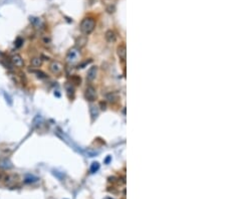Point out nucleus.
<instances>
[{
  "instance_id": "f257e3e1",
  "label": "nucleus",
  "mask_w": 226,
  "mask_h": 199,
  "mask_svg": "<svg viewBox=\"0 0 226 199\" xmlns=\"http://www.w3.org/2000/svg\"><path fill=\"white\" fill-rule=\"evenodd\" d=\"M96 27V21L94 18L92 17H87V18L82 19V21L80 22V31L85 34H91L92 32L94 31Z\"/></svg>"
},
{
  "instance_id": "f03ea898",
  "label": "nucleus",
  "mask_w": 226,
  "mask_h": 199,
  "mask_svg": "<svg viewBox=\"0 0 226 199\" xmlns=\"http://www.w3.org/2000/svg\"><path fill=\"white\" fill-rule=\"evenodd\" d=\"M49 71L51 73H53V75L55 76H58L60 75L61 73H62V69H63V67L62 64L58 62V60H52L51 62L49 63Z\"/></svg>"
},
{
  "instance_id": "7ed1b4c3",
  "label": "nucleus",
  "mask_w": 226,
  "mask_h": 199,
  "mask_svg": "<svg viewBox=\"0 0 226 199\" xmlns=\"http://www.w3.org/2000/svg\"><path fill=\"white\" fill-rule=\"evenodd\" d=\"M85 99H87V101H89V102H93V101H95L96 98V92L95 87H92V86L87 87V89H85Z\"/></svg>"
},
{
  "instance_id": "20e7f679",
  "label": "nucleus",
  "mask_w": 226,
  "mask_h": 199,
  "mask_svg": "<svg viewBox=\"0 0 226 199\" xmlns=\"http://www.w3.org/2000/svg\"><path fill=\"white\" fill-rule=\"evenodd\" d=\"M10 60H11L12 64L14 65V67H22L24 65V60L22 58V56L20 55V54H13V55L11 56V58H10Z\"/></svg>"
},
{
  "instance_id": "39448f33",
  "label": "nucleus",
  "mask_w": 226,
  "mask_h": 199,
  "mask_svg": "<svg viewBox=\"0 0 226 199\" xmlns=\"http://www.w3.org/2000/svg\"><path fill=\"white\" fill-rule=\"evenodd\" d=\"M30 19V22H31V24L33 25V27L37 28V29H41V28L44 26V23H43L42 19L39 18V17H29Z\"/></svg>"
},
{
  "instance_id": "423d86ee",
  "label": "nucleus",
  "mask_w": 226,
  "mask_h": 199,
  "mask_svg": "<svg viewBox=\"0 0 226 199\" xmlns=\"http://www.w3.org/2000/svg\"><path fill=\"white\" fill-rule=\"evenodd\" d=\"M78 51L76 49H69V51L67 52V62H72L78 58Z\"/></svg>"
},
{
  "instance_id": "0eeeda50",
  "label": "nucleus",
  "mask_w": 226,
  "mask_h": 199,
  "mask_svg": "<svg viewBox=\"0 0 226 199\" xmlns=\"http://www.w3.org/2000/svg\"><path fill=\"white\" fill-rule=\"evenodd\" d=\"M96 73H98V67H92L91 69L87 71V80H89V82H93V80L96 78Z\"/></svg>"
},
{
  "instance_id": "6e6552de",
  "label": "nucleus",
  "mask_w": 226,
  "mask_h": 199,
  "mask_svg": "<svg viewBox=\"0 0 226 199\" xmlns=\"http://www.w3.org/2000/svg\"><path fill=\"white\" fill-rule=\"evenodd\" d=\"M117 53L119 55L120 60H125L127 58V49H126V45L125 44H120L118 46V49H117Z\"/></svg>"
},
{
  "instance_id": "1a4fd4ad",
  "label": "nucleus",
  "mask_w": 226,
  "mask_h": 199,
  "mask_svg": "<svg viewBox=\"0 0 226 199\" xmlns=\"http://www.w3.org/2000/svg\"><path fill=\"white\" fill-rule=\"evenodd\" d=\"M120 99V96L118 93H116V92H111V93H109L107 95V102H110L111 104H114V103L118 102Z\"/></svg>"
},
{
  "instance_id": "9d476101",
  "label": "nucleus",
  "mask_w": 226,
  "mask_h": 199,
  "mask_svg": "<svg viewBox=\"0 0 226 199\" xmlns=\"http://www.w3.org/2000/svg\"><path fill=\"white\" fill-rule=\"evenodd\" d=\"M105 37H106V40L110 43H113L117 40V35L113 30H107L105 34Z\"/></svg>"
},
{
  "instance_id": "9b49d317",
  "label": "nucleus",
  "mask_w": 226,
  "mask_h": 199,
  "mask_svg": "<svg viewBox=\"0 0 226 199\" xmlns=\"http://www.w3.org/2000/svg\"><path fill=\"white\" fill-rule=\"evenodd\" d=\"M87 36H80L76 41V45L78 49H82L87 45Z\"/></svg>"
},
{
  "instance_id": "f8f14e48",
  "label": "nucleus",
  "mask_w": 226,
  "mask_h": 199,
  "mask_svg": "<svg viewBox=\"0 0 226 199\" xmlns=\"http://www.w3.org/2000/svg\"><path fill=\"white\" fill-rule=\"evenodd\" d=\"M41 64H42V60H41V58H39V56H34V58H32L31 60H30V65H31L32 67L37 69V67H40Z\"/></svg>"
},
{
  "instance_id": "ddd939ff",
  "label": "nucleus",
  "mask_w": 226,
  "mask_h": 199,
  "mask_svg": "<svg viewBox=\"0 0 226 199\" xmlns=\"http://www.w3.org/2000/svg\"><path fill=\"white\" fill-rule=\"evenodd\" d=\"M11 167H12V164L8 159H1L0 160V169L7 170V169H10Z\"/></svg>"
},
{
  "instance_id": "4468645a",
  "label": "nucleus",
  "mask_w": 226,
  "mask_h": 199,
  "mask_svg": "<svg viewBox=\"0 0 226 199\" xmlns=\"http://www.w3.org/2000/svg\"><path fill=\"white\" fill-rule=\"evenodd\" d=\"M89 111H91V115H92V118H93V120H95L96 118L98 117V107L91 106V109H89Z\"/></svg>"
},
{
  "instance_id": "2eb2a0df",
  "label": "nucleus",
  "mask_w": 226,
  "mask_h": 199,
  "mask_svg": "<svg viewBox=\"0 0 226 199\" xmlns=\"http://www.w3.org/2000/svg\"><path fill=\"white\" fill-rule=\"evenodd\" d=\"M98 169H100V164H98V162H94L91 166V172L92 173H95V172L98 171Z\"/></svg>"
},
{
  "instance_id": "dca6fc26",
  "label": "nucleus",
  "mask_w": 226,
  "mask_h": 199,
  "mask_svg": "<svg viewBox=\"0 0 226 199\" xmlns=\"http://www.w3.org/2000/svg\"><path fill=\"white\" fill-rule=\"evenodd\" d=\"M38 179L36 178V177L34 176H27L25 179H24V182L25 183H33L35 182V181H37Z\"/></svg>"
},
{
  "instance_id": "f3484780",
  "label": "nucleus",
  "mask_w": 226,
  "mask_h": 199,
  "mask_svg": "<svg viewBox=\"0 0 226 199\" xmlns=\"http://www.w3.org/2000/svg\"><path fill=\"white\" fill-rule=\"evenodd\" d=\"M71 82L76 85H80V78L78 76H71Z\"/></svg>"
},
{
  "instance_id": "a211bd4d",
  "label": "nucleus",
  "mask_w": 226,
  "mask_h": 199,
  "mask_svg": "<svg viewBox=\"0 0 226 199\" xmlns=\"http://www.w3.org/2000/svg\"><path fill=\"white\" fill-rule=\"evenodd\" d=\"M67 94H69V97H71V96H73L74 89H73V87L71 86V85H67Z\"/></svg>"
},
{
  "instance_id": "6ab92c4d",
  "label": "nucleus",
  "mask_w": 226,
  "mask_h": 199,
  "mask_svg": "<svg viewBox=\"0 0 226 199\" xmlns=\"http://www.w3.org/2000/svg\"><path fill=\"white\" fill-rule=\"evenodd\" d=\"M35 73L37 75V76L40 78H46V75H45L44 73H42V71H35Z\"/></svg>"
},
{
  "instance_id": "aec40b11",
  "label": "nucleus",
  "mask_w": 226,
  "mask_h": 199,
  "mask_svg": "<svg viewBox=\"0 0 226 199\" xmlns=\"http://www.w3.org/2000/svg\"><path fill=\"white\" fill-rule=\"evenodd\" d=\"M21 42H22V39L18 37V38H17V40H16V46H17V47L20 46V45H21Z\"/></svg>"
},
{
  "instance_id": "412c9836",
  "label": "nucleus",
  "mask_w": 226,
  "mask_h": 199,
  "mask_svg": "<svg viewBox=\"0 0 226 199\" xmlns=\"http://www.w3.org/2000/svg\"><path fill=\"white\" fill-rule=\"evenodd\" d=\"M101 106H102V110H106V104L101 103Z\"/></svg>"
},
{
  "instance_id": "4be33fe9",
  "label": "nucleus",
  "mask_w": 226,
  "mask_h": 199,
  "mask_svg": "<svg viewBox=\"0 0 226 199\" xmlns=\"http://www.w3.org/2000/svg\"><path fill=\"white\" fill-rule=\"evenodd\" d=\"M3 177H4V175L2 174V173H0V181H1V180H4Z\"/></svg>"
},
{
  "instance_id": "5701e85b",
  "label": "nucleus",
  "mask_w": 226,
  "mask_h": 199,
  "mask_svg": "<svg viewBox=\"0 0 226 199\" xmlns=\"http://www.w3.org/2000/svg\"><path fill=\"white\" fill-rule=\"evenodd\" d=\"M95 1H96V0H89V4H91V5H93V4L95 3Z\"/></svg>"
}]
</instances>
